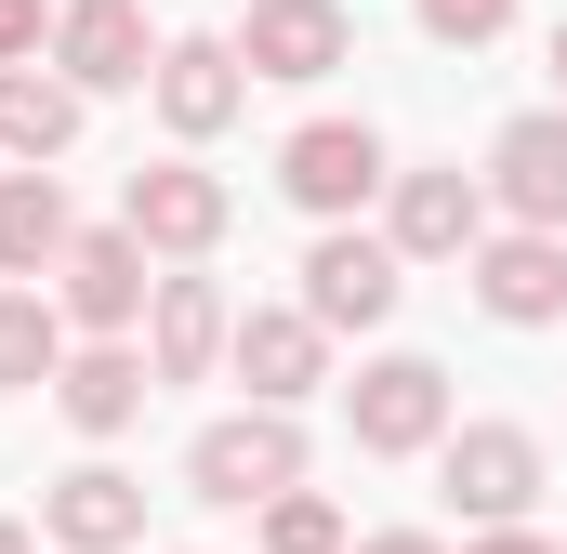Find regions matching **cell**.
Returning <instances> with one entry per match:
<instances>
[{
    "label": "cell",
    "mask_w": 567,
    "mask_h": 554,
    "mask_svg": "<svg viewBox=\"0 0 567 554\" xmlns=\"http://www.w3.org/2000/svg\"><path fill=\"white\" fill-rule=\"evenodd\" d=\"M303 489V422L290 410H225L198 422V449H185V502H212V515H265Z\"/></svg>",
    "instance_id": "6da1fadb"
},
{
    "label": "cell",
    "mask_w": 567,
    "mask_h": 554,
    "mask_svg": "<svg viewBox=\"0 0 567 554\" xmlns=\"http://www.w3.org/2000/svg\"><path fill=\"white\" fill-rule=\"evenodd\" d=\"M145 304H158L145 238H133V225H80L66 265H53V317H66V343H133Z\"/></svg>",
    "instance_id": "7a4b0ae2"
},
{
    "label": "cell",
    "mask_w": 567,
    "mask_h": 554,
    "mask_svg": "<svg viewBox=\"0 0 567 554\" xmlns=\"http://www.w3.org/2000/svg\"><path fill=\"white\" fill-rule=\"evenodd\" d=\"M343 435H357L370 462L449 449V370H435V357H370V370L343 383Z\"/></svg>",
    "instance_id": "3957f363"
},
{
    "label": "cell",
    "mask_w": 567,
    "mask_h": 554,
    "mask_svg": "<svg viewBox=\"0 0 567 554\" xmlns=\"http://www.w3.org/2000/svg\"><path fill=\"white\" fill-rule=\"evenodd\" d=\"M435 489H449L475 529H528V502H542V435H528V422H449Z\"/></svg>",
    "instance_id": "277c9868"
},
{
    "label": "cell",
    "mask_w": 567,
    "mask_h": 554,
    "mask_svg": "<svg viewBox=\"0 0 567 554\" xmlns=\"http://www.w3.org/2000/svg\"><path fill=\"white\" fill-rule=\"evenodd\" d=\"M278 185L317 212V225H357V212L396 185V158H383V133H370V120H303V133L278 145Z\"/></svg>",
    "instance_id": "5b68a950"
},
{
    "label": "cell",
    "mask_w": 567,
    "mask_h": 554,
    "mask_svg": "<svg viewBox=\"0 0 567 554\" xmlns=\"http://www.w3.org/2000/svg\"><path fill=\"white\" fill-rule=\"evenodd\" d=\"M120 225L145 238V265H198V252L238 225V198H225L198 158H145L133 185H120Z\"/></svg>",
    "instance_id": "8992f818"
},
{
    "label": "cell",
    "mask_w": 567,
    "mask_h": 554,
    "mask_svg": "<svg viewBox=\"0 0 567 554\" xmlns=\"http://www.w3.org/2000/svg\"><path fill=\"white\" fill-rule=\"evenodd\" d=\"M383 238H396V265H475L488 252V185L449 158V172H396L383 185Z\"/></svg>",
    "instance_id": "52a82bcc"
},
{
    "label": "cell",
    "mask_w": 567,
    "mask_h": 554,
    "mask_svg": "<svg viewBox=\"0 0 567 554\" xmlns=\"http://www.w3.org/2000/svg\"><path fill=\"white\" fill-rule=\"evenodd\" d=\"M488 212L502 225H528V238H567V106H528V120H502L488 145Z\"/></svg>",
    "instance_id": "ba28073f"
},
{
    "label": "cell",
    "mask_w": 567,
    "mask_h": 554,
    "mask_svg": "<svg viewBox=\"0 0 567 554\" xmlns=\"http://www.w3.org/2000/svg\"><path fill=\"white\" fill-rule=\"evenodd\" d=\"M53 80L93 106V93H145L158 80V40H145V0H66L53 13Z\"/></svg>",
    "instance_id": "9c48e42d"
},
{
    "label": "cell",
    "mask_w": 567,
    "mask_h": 554,
    "mask_svg": "<svg viewBox=\"0 0 567 554\" xmlns=\"http://www.w3.org/2000/svg\"><path fill=\"white\" fill-rule=\"evenodd\" d=\"M396 290H410V265H396V238H370V225H330V238L303 252V317H317V330H383Z\"/></svg>",
    "instance_id": "30bf717a"
},
{
    "label": "cell",
    "mask_w": 567,
    "mask_h": 554,
    "mask_svg": "<svg viewBox=\"0 0 567 554\" xmlns=\"http://www.w3.org/2000/svg\"><path fill=\"white\" fill-rule=\"evenodd\" d=\"M225 370L251 383V410H303V397L330 383V330H317L303 304H251L238 343H225Z\"/></svg>",
    "instance_id": "8fae6325"
},
{
    "label": "cell",
    "mask_w": 567,
    "mask_h": 554,
    "mask_svg": "<svg viewBox=\"0 0 567 554\" xmlns=\"http://www.w3.org/2000/svg\"><path fill=\"white\" fill-rule=\"evenodd\" d=\"M145 93H158V120H172L185 145H212L238 106H251V66H238V40L185 27V40H158V80H145Z\"/></svg>",
    "instance_id": "7c38bea8"
},
{
    "label": "cell",
    "mask_w": 567,
    "mask_h": 554,
    "mask_svg": "<svg viewBox=\"0 0 567 554\" xmlns=\"http://www.w3.org/2000/svg\"><path fill=\"white\" fill-rule=\"evenodd\" d=\"M475 304L502 317V330H567V238H528V225H488V252H475Z\"/></svg>",
    "instance_id": "4fadbf2b"
},
{
    "label": "cell",
    "mask_w": 567,
    "mask_h": 554,
    "mask_svg": "<svg viewBox=\"0 0 567 554\" xmlns=\"http://www.w3.org/2000/svg\"><path fill=\"white\" fill-rule=\"evenodd\" d=\"M343 53H357V13L343 0H251V27H238V66L251 80H290V93L330 80Z\"/></svg>",
    "instance_id": "5bb4252c"
},
{
    "label": "cell",
    "mask_w": 567,
    "mask_h": 554,
    "mask_svg": "<svg viewBox=\"0 0 567 554\" xmlns=\"http://www.w3.org/2000/svg\"><path fill=\"white\" fill-rule=\"evenodd\" d=\"M40 542L53 554H133L145 542V475H120V462L53 475V489H40Z\"/></svg>",
    "instance_id": "9a60e30c"
},
{
    "label": "cell",
    "mask_w": 567,
    "mask_h": 554,
    "mask_svg": "<svg viewBox=\"0 0 567 554\" xmlns=\"http://www.w3.org/2000/svg\"><path fill=\"white\" fill-rule=\"evenodd\" d=\"M225 343H238V304H225L212 277H158V304H145V370H158V383H212Z\"/></svg>",
    "instance_id": "2e32d148"
},
{
    "label": "cell",
    "mask_w": 567,
    "mask_h": 554,
    "mask_svg": "<svg viewBox=\"0 0 567 554\" xmlns=\"http://www.w3.org/2000/svg\"><path fill=\"white\" fill-rule=\"evenodd\" d=\"M145 397H158V370H145V343H66V370H53V410L80 422L93 449L106 435H133Z\"/></svg>",
    "instance_id": "e0dca14e"
},
{
    "label": "cell",
    "mask_w": 567,
    "mask_h": 554,
    "mask_svg": "<svg viewBox=\"0 0 567 554\" xmlns=\"http://www.w3.org/2000/svg\"><path fill=\"white\" fill-rule=\"evenodd\" d=\"M80 212H66V172H0V290H40L66 265Z\"/></svg>",
    "instance_id": "ac0fdd59"
},
{
    "label": "cell",
    "mask_w": 567,
    "mask_h": 554,
    "mask_svg": "<svg viewBox=\"0 0 567 554\" xmlns=\"http://www.w3.org/2000/svg\"><path fill=\"white\" fill-rule=\"evenodd\" d=\"M66 145H80V93L53 66H0V158L13 172H53Z\"/></svg>",
    "instance_id": "d6986e66"
},
{
    "label": "cell",
    "mask_w": 567,
    "mask_h": 554,
    "mask_svg": "<svg viewBox=\"0 0 567 554\" xmlns=\"http://www.w3.org/2000/svg\"><path fill=\"white\" fill-rule=\"evenodd\" d=\"M53 370H66L53 290H0V397H27V383H53Z\"/></svg>",
    "instance_id": "ffe728a7"
},
{
    "label": "cell",
    "mask_w": 567,
    "mask_h": 554,
    "mask_svg": "<svg viewBox=\"0 0 567 554\" xmlns=\"http://www.w3.org/2000/svg\"><path fill=\"white\" fill-rule=\"evenodd\" d=\"M265 554H357V529H343V502L290 489V502H265Z\"/></svg>",
    "instance_id": "44dd1931"
},
{
    "label": "cell",
    "mask_w": 567,
    "mask_h": 554,
    "mask_svg": "<svg viewBox=\"0 0 567 554\" xmlns=\"http://www.w3.org/2000/svg\"><path fill=\"white\" fill-rule=\"evenodd\" d=\"M410 13H423V40H449V53H488L515 27V0H410Z\"/></svg>",
    "instance_id": "7402d4cb"
},
{
    "label": "cell",
    "mask_w": 567,
    "mask_h": 554,
    "mask_svg": "<svg viewBox=\"0 0 567 554\" xmlns=\"http://www.w3.org/2000/svg\"><path fill=\"white\" fill-rule=\"evenodd\" d=\"M53 53V13L40 0H0V66H40Z\"/></svg>",
    "instance_id": "603a6c76"
},
{
    "label": "cell",
    "mask_w": 567,
    "mask_h": 554,
    "mask_svg": "<svg viewBox=\"0 0 567 554\" xmlns=\"http://www.w3.org/2000/svg\"><path fill=\"white\" fill-rule=\"evenodd\" d=\"M462 554H555V542H542V529H475Z\"/></svg>",
    "instance_id": "cb8c5ba5"
},
{
    "label": "cell",
    "mask_w": 567,
    "mask_h": 554,
    "mask_svg": "<svg viewBox=\"0 0 567 554\" xmlns=\"http://www.w3.org/2000/svg\"><path fill=\"white\" fill-rule=\"evenodd\" d=\"M357 554H449V542H435V529H370Z\"/></svg>",
    "instance_id": "d4e9b609"
},
{
    "label": "cell",
    "mask_w": 567,
    "mask_h": 554,
    "mask_svg": "<svg viewBox=\"0 0 567 554\" xmlns=\"http://www.w3.org/2000/svg\"><path fill=\"white\" fill-rule=\"evenodd\" d=\"M0 554H40V529H13V515H0Z\"/></svg>",
    "instance_id": "484cf974"
},
{
    "label": "cell",
    "mask_w": 567,
    "mask_h": 554,
    "mask_svg": "<svg viewBox=\"0 0 567 554\" xmlns=\"http://www.w3.org/2000/svg\"><path fill=\"white\" fill-rule=\"evenodd\" d=\"M555 106H567V13H555Z\"/></svg>",
    "instance_id": "4316f807"
},
{
    "label": "cell",
    "mask_w": 567,
    "mask_h": 554,
    "mask_svg": "<svg viewBox=\"0 0 567 554\" xmlns=\"http://www.w3.org/2000/svg\"><path fill=\"white\" fill-rule=\"evenodd\" d=\"M555 13H567V0H555Z\"/></svg>",
    "instance_id": "83f0119b"
}]
</instances>
